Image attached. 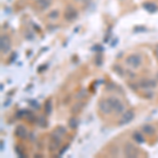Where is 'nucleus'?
Here are the masks:
<instances>
[{
	"instance_id": "6",
	"label": "nucleus",
	"mask_w": 158,
	"mask_h": 158,
	"mask_svg": "<svg viewBox=\"0 0 158 158\" xmlns=\"http://www.w3.org/2000/svg\"><path fill=\"white\" fill-rule=\"evenodd\" d=\"M98 108L101 113L103 114H111L113 112V106H112L111 101L108 99H101L98 103Z\"/></svg>"
},
{
	"instance_id": "11",
	"label": "nucleus",
	"mask_w": 158,
	"mask_h": 158,
	"mask_svg": "<svg viewBox=\"0 0 158 158\" xmlns=\"http://www.w3.org/2000/svg\"><path fill=\"white\" fill-rule=\"evenodd\" d=\"M52 2L53 0H37L36 4L40 10H47L51 6Z\"/></svg>"
},
{
	"instance_id": "25",
	"label": "nucleus",
	"mask_w": 158,
	"mask_h": 158,
	"mask_svg": "<svg viewBox=\"0 0 158 158\" xmlns=\"http://www.w3.org/2000/svg\"><path fill=\"white\" fill-rule=\"evenodd\" d=\"M1 150H3V141H1Z\"/></svg>"
},
{
	"instance_id": "20",
	"label": "nucleus",
	"mask_w": 158,
	"mask_h": 158,
	"mask_svg": "<svg viewBox=\"0 0 158 158\" xmlns=\"http://www.w3.org/2000/svg\"><path fill=\"white\" fill-rule=\"evenodd\" d=\"M113 70L114 71H116L117 74H119V75H123V69H121L119 65H114L113 67Z\"/></svg>"
},
{
	"instance_id": "17",
	"label": "nucleus",
	"mask_w": 158,
	"mask_h": 158,
	"mask_svg": "<svg viewBox=\"0 0 158 158\" xmlns=\"http://www.w3.org/2000/svg\"><path fill=\"white\" fill-rule=\"evenodd\" d=\"M82 103H76L75 106H72V110H71V112H72L73 114H76L78 113V112H80V110L82 109Z\"/></svg>"
},
{
	"instance_id": "15",
	"label": "nucleus",
	"mask_w": 158,
	"mask_h": 158,
	"mask_svg": "<svg viewBox=\"0 0 158 158\" xmlns=\"http://www.w3.org/2000/svg\"><path fill=\"white\" fill-rule=\"evenodd\" d=\"M78 124H79V120L77 117L73 116L70 118V120H69V126H70L71 129H77L78 128Z\"/></svg>"
},
{
	"instance_id": "7",
	"label": "nucleus",
	"mask_w": 158,
	"mask_h": 158,
	"mask_svg": "<svg viewBox=\"0 0 158 158\" xmlns=\"http://www.w3.org/2000/svg\"><path fill=\"white\" fill-rule=\"evenodd\" d=\"M63 16H64L65 20H68V21H73V20H75L77 18L78 12L76 11L75 7H73L72 6H69L67 9H65Z\"/></svg>"
},
{
	"instance_id": "23",
	"label": "nucleus",
	"mask_w": 158,
	"mask_h": 158,
	"mask_svg": "<svg viewBox=\"0 0 158 158\" xmlns=\"http://www.w3.org/2000/svg\"><path fill=\"white\" fill-rule=\"evenodd\" d=\"M154 54H155V57L158 59V44L155 47V50H154Z\"/></svg>"
},
{
	"instance_id": "1",
	"label": "nucleus",
	"mask_w": 158,
	"mask_h": 158,
	"mask_svg": "<svg viewBox=\"0 0 158 158\" xmlns=\"http://www.w3.org/2000/svg\"><path fill=\"white\" fill-rule=\"evenodd\" d=\"M126 63L132 69H139L142 64V57L139 54H132L127 57Z\"/></svg>"
},
{
	"instance_id": "22",
	"label": "nucleus",
	"mask_w": 158,
	"mask_h": 158,
	"mask_svg": "<svg viewBox=\"0 0 158 158\" xmlns=\"http://www.w3.org/2000/svg\"><path fill=\"white\" fill-rule=\"evenodd\" d=\"M68 148H69V144H67V146H65L64 148H63V149L62 150H61V151L59 152V156H61V155H62L63 154V153H64L65 151H67V149H68Z\"/></svg>"
},
{
	"instance_id": "19",
	"label": "nucleus",
	"mask_w": 158,
	"mask_h": 158,
	"mask_svg": "<svg viewBox=\"0 0 158 158\" xmlns=\"http://www.w3.org/2000/svg\"><path fill=\"white\" fill-rule=\"evenodd\" d=\"M54 131L57 132V133L60 134V135H64L65 133H67V130L63 128V127H57V128H56Z\"/></svg>"
},
{
	"instance_id": "16",
	"label": "nucleus",
	"mask_w": 158,
	"mask_h": 158,
	"mask_svg": "<svg viewBox=\"0 0 158 158\" xmlns=\"http://www.w3.org/2000/svg\"><path fill=\"white\" fill-rule=\"evenodd\" d=\"M53 111V103H52V100L49 99V100L45 102V113L48 114V115H50L51 113H52Z\"/></svg>"
},
{
	"instance_id": "5",
	"label": "nucleus",
	"mask_w": 158,
	"mask_h": 158,
	"mask_svg": "<svg viewBox=\"0 0 158 158\" xmlns=\"http://www.w3.org/2000/svg\"><path fill=\"white\" fill-rule=\"evenodd\" d=\"M109 100L111 101L112 103V106H113V111L115 112L117 114H122L124 112V104L121 102L120 100H119L117 97H114V96H112V97L109 98Z\"/></svg>"
},
{
	"instance_id": "8",
	"label": "nucleus",
	"mask_w": 158,
	"mask_h": 158,
	"mask_svg": "<svg viewBox=\"0 0 158 158\" xmlns=\"http://www.w3.org/2000/svg\"><path fill=\"white\" fill-rule=\"evenodd\" d=\"M156 80H152V79H142L138 82V86L143 90H151V89L156 88Z\"/></svg>"
},
{
	"instance_id": "2",
	"label": "nucleus",
	"mask_w": 158,
	"mask_h": 158,
	"mask_svg": "<svg viewBox=\"0 0 158 158\" xmlns=\"http://www.w3.org/2000/svg\"><path fill=\"white\" fill-rule=\"evenodd\" d=\"M12 49V41L11 38L7 35H2L0 38V50L2 54H7Z\"/></svg>"
},
{
	"instance_id": "13",
	"label": "nucleus",
	"mask_w": 158,
	"mask_h": 158,
	"mask_svg": "<svg viewBox=\"0 0 158 158\" xmlns=\"http://www.w3.org/2000/svg\"><path fill=\"white\" fill-rule=\"evenodd\" d=\"M142 132H143L144 134L149 135V136H153V135L155 134V128L151 124H144L143 127H142Z\"/></svg>"
},
{
	"instance_id": "18",
	"label": "nucleus",
	"mask_w": 158,
	"mask_h": 158,
	"mask_svg": "<svg viewBox=\"0 0 158 158\" xmlns=\"http://www.w3.org/2000/svg\"><path fill=\"white\" fill-rule=\"evenodd\" d=\"M58 16H59V13H58V11H52L49 15H48V17L51 19H56V18H58Z\"/></svg>"
},
{
	"instance_id": "3",
	"label": "nucleus",
	"mask_w": 158,
	"mask_h": 158,
	"mask_svg": "<svg viewBox=\"0 0 158 158\" xmlns=\"http://www.w3.org/2000/svg\"><path fill=\"white\" fill-rule=\"evenodd\" d=\"M123 154L126 157H131V158H135L138 156L139 151L136 147L134 146L131 142H127L123 147Z\"/></svg>"
},
{
	"instance_id": "4",
	"label": "nucleus",
	"mask_w": 158,
	"mask_h": 158,
	"mask_svg": "<svg viewBox=\"0 0 158 158\" xmlns=\"http://www.w3.org/2000/svg\"><path fill=\"white\" fill-rule=\"evenodd\" d=\"M61 136L62 135L58 134L57 132H53L52 136H51V139H50V144H49V150L50 152H53L55 150H57L59 148L60 143H61Z\"/></svg>"
},
{
	"instance_id": "24",
	"label": "nucleus",
	"mask_w": 158,
	"mask_h": 158,
	"mask_svg": "<svg viewBox=\"0 0 158 158\" xmlns=\"http://www.w3.org/2000/svg\"><path fill=\"white\" fill-rule=\"evenodd\" d=\"M76 1H78V2H86V1H89V0H76Z\"/></svg>"
},
{
	"instance_id": "9",
	"label": "nucleus",
	"mask_w": 158,
	"mask_h": 158,
	"mask_svg": "<svg viewBox=\"0 0 158 158\" xmlns=\"http://www.w3.org/2000/svg\"><path fill=\"white\" fill-rule=\"evenodd\" d=\"M134 117H135V113L132 111V110L124 111L123 113H122V117H121L120 121H119V123H120L121 126H123V124H128L133 120Z\"/></svg>"
},
{
	"instance_id": "10",
	"label": "nucleus",
	"mask_w": 158,
	"mask_h": 158,
	"mask_svg": "<svg viewBox=\"0 0 158 158\" xmlns=\"http://www.w3.org/2000/svg\"><path fill=\"white\" fill-rule=\"evenodd\" d=\"M15 135L19 138H25L27 135V130L25 129L24 126H18L15 130Z\"/></svg>"
},
{
	"instance_id": "14",
	"label": "nucleus",
	"mask_w": 158,
	"mask_h": 158,
	"mask_svg": "<svg viewBox=\"0 0 158 158\" xmlns=\"http://www.w3.org/2000/svg\"><path fill=\"white\" fill-rule=\"evenodd\" d=\"M132 138H133V140H135L137 143H143L144 142V137L140 132H135V133H133Z\"/></svg>"
},
{
	"instance_id": "21",
	"label": "nucleus",
	"mask_w": 158,
	"mask_h": 158,
	"mask_svg": "<svg viewBox=\"0 0 158 158\" xmlns=\"http://www.w3.org/2000/svg\"><path fill=\"white\" fill-rule=\"evenodd\" d=\"M96 64L98 65V67H100L101 64H102V56L101 55H97V57H96Z\"/></svg>"
},
{
	"instance_id": "26",
	"label": "nucleus",
	"mask_w": 158,
	"mask_h": 158,
	"mask_svg": "<svg viewBox=\"0 0 158 158\" xmlns=\"http://www.w3.org/2000/svg\"><path fill=\"white\" fill-rule=\"evenodd\" d=\"M156 79H157V80H158V74H157V78H156Z\"/></svg>"
},
{
	"instance_id": "12",
	"label": "nucleus",
	"mask_w": 158,
	"mask_h": 158,
	"mask_svg": "<svg viewBox=\"0 0 158 158\" xmlns=\"http://www.w3.org/2000/svg\"><path fill=\"white\" fill-rule=\"evenodd\" d=\"M143 9L149 13H151V14H153V13L157 12L158 7L157 4L154 3V2H146V3H143Z\"/></svg>"
}]
</instances>
